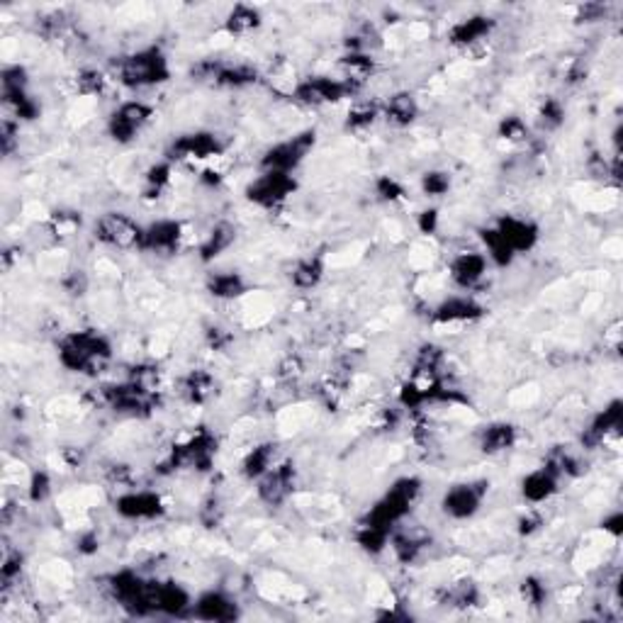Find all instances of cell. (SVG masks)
<instances>
[{"instance_id": "1", "label": "cell", "mask_w": 623, "mask_h": 623, "mask_svg": "<svg viewBox=\"0 0 623 623\" xmlns=\"http://www.w3.org/2000/svg\"><path fill=\"white\" fill-rule=\"evenodd\" d=\"M171 76V66L158 47H144L119 58L117 81L127 88H151L165 83Z\"/></svg>"}, {"instance_id": "2", "label": "cell", "mask_w": 623, "mask_h": 623, "mask_svg": "<svg viewBox=\"0 0 623 623\" xmlns=\"http://www.w3.org/2000/svg\"><path fill=\"white\" fill-rule=\"evenodd\" d=\"M112 356L110 341L97 331H76L68 334L58 346V360L71 373H88L103 365Z\"/></svg>"}, {"instance_id": "3", "label": "cell", "mask_w": 623, "mask_h": 623, "mask_svg": "<svg viewBox=\"0 0 623 623\" xmlns=\"http://www.w3.org/2000/svg\"><path fill=\"white\" fill-rule=\"evenodd\" d=\"M96 239L107 249H117V251H132V249H142L144 242V227L136 224L129 214L125 212H105L96 219Z\"/></svg>"}, {"instance_id": "4", "label": "cell", "mask_w": 623, "mask_h": 623, "mask_svg": "<svg viewBox=\"0 0 623 623\" xmlns=\"http://www.w3.org/2000/svg\"><path fill=\"white\" fill-rule=\"evenodd\" d=\"M314 146V132H302L292 139H285L281 144L271 146L261 158L263 171H275V173H290L307 158V154Z\"/></svg>"}, {"instance_id": "5", "label": "cell", "mask_w": 623, "mask_h": 623, "mask_svg": "<svg viewBox=\"0 0 623 623\" xmlns=\"http://www.w3.org/2000/svg\"><path fill=\"white\" fill-rule=\"evenodd\" d=\"M151 117H154V107L149 105V103H144V100H125L110 115L107 132H110V136L115 142L127 144V142H132L151 122Z\"/></svg>"}, {"instance_id": "6", "label": "cell", "mask_w": 623, "mask_h": 623, "mask_svg": "<svg viewBox=\"0 0 623 623\" xmlns=\"http://www.w3.org/2000/svg\"><path fill=\"white\" fill-rule=\"evenodd\" d=\"M350 86L349 81L343 78H329V76H312L300 81L292 96L297 103L310 107H321V105H331V103H339L346 96H350Z\"/></svg>"}, {"instance_id": "7", "label": "cell", "mask_w": 623, "mask_h": 623, "mask_svg": "<svg viewBox=\"0 0 623 623\" xmlns=\"http://www.w3.org/2000/svg\"><path fill=\"white\" fill-rule=\"evenodd\" d=\"M295 190V178L290 173H275V171H263L258 178H253L251 185L246 188V197L258 207L273 210L281 203H285Z\"/></svg>"}, {"instance_id": "8", "label": "cell", "mask_w": 623, "mask_h": 623, "mask_svg": "<svg viewBox=\"0 0 623 623\" xmlns=\"http://www.w3.org/2000/svg\"><path fill=\"white\" fill-rule=\"evenodd\" d=\"M487 495V482H458V485L448 487V492L443 495V511L450 519H470L477 514V509L482 504V499Z\"/></svg>"}, {"instance_id": "9", "label": "cell", "mask_w": 623, "mask_h": 623, "mask_svg": "<svg viewBox=\"0 0 623 623\" xmlns=\"http://www.w3.org/2000/svg\"><path fill=\"white\" fill-rule=\"evenodd\" d=\"M117 514L129 521H146L156 519L164 511V499L151 489H129L115 499Z\"/></svg>"}, {"instance_id": "10", "label": "cell", "mask_w": 623, "mask_h": 623, "mask_svg": "<svg viewBox=\"0 0 623 623\" xmlns=\"http://www.w3.org/2000/svg\"><path fill=\"white\" fill-rule=\"evenodd\" d=\"M183 239H185L183 224L175 222V219H158V222L144 227V242H142V249H144V251H154V253H161V256H168V253H175L181 246H183Z\"/></svg>"}, {"instance_id": "11", "label": "cell", "mask_w": 623, "mask_h": 623, "mask_svg": "<svg viewBox=\"0 0 623 623\" xmlns=\"http://www.w3.org/2000/svg\"><path fill=\"white\" fill-rule=\"evenodd\" d=\"M256 482H258V496H261L263 502L271 506H278L290 496L292 485H295V473H292L290 463H275Z\"/></svg>"}, {"instance_id": "12", "label": "cell", "mask_w": 623, "mask_h": 623, "mask_svg": "<svg viewBox=\"0 0 623 623\" xmlns=\"http://www.w3.org/2000/svg\"><path fill=\"white\" fill-rule=\"evenodd\" d=\"M222 151L219 139L210 132H193V135H183L181 139H175L173 149H171V158L175 161H204V158H214Z\"/></svg>"}, {"instance_id": "13", "label": "cell", "mask_w": 623, "mask_h": 623, "mask_svg": "<svg viewBox=\"0 0 623 623\" xmlns=\"http://www.w3.org/2000/svg\"><path fill=\"white\" fill-rule=\"evenodd\" d=\"M495 229L514 253L528 251L538 242V227L531 219H524V217H502Z\"/></svg>"}, {"instance_id": "14", "label": "cell", "mask_w": 623, "mask_h": 623, "mask_svg": "<svg viewBox=\"0 0 623 623\" xmlns=\"http://www.w3.org/2000/svg\"><path fill=\"white\" fill-rule=\"evenodd\" d=\"M487 268H489V261H487L485 253L460 251L450 261V278H453L458 288L470 290V288H475L477 282L485 278Z\"/></svg>"}, {"instance_id": "15", "label": "cell", "mask_w": 623, "mask_h": 623, "mask_svg": "<svg viewBox=\"0 0 623 623\" xmlns=\"http://www.w3.org/2000/svg\"><path fill=\"white\" fill-rule=\"evenodd\" d=\"M480 317H482V307L465 295H453L434 310V321L438 324H470Z\"/></svg>"}, {"instance_id": "16", "label": "cell", "mask_w": 623, "mask_h": 623, "mask_svg": "<svg viewBox=\"0 0 623 623\" xmlns=\"http://www.w3.org/2000/svg\"><path fill=\"white\" fill-rule=\"evenodd\" d=\"M193 616L203 621H232L239 616L236 602L224 592H204L193 602Z\"/></svg>"}, {"instance_id": "17", "label": "cell", "mask_w": 623, "mask_h": 623, "mask_svg": "<svg viewBox=\"0 0 623 623\" xmlns=\"http://www.w3.org/2000/svg\"><path fill=\"white\" fill-rule=\"evenodd\" d=\"M558 477L560 475H558L550 465L531 470V473L524 477V482H521V495H524L526 502H531V504L548 502V499L558 492Z\"/></svg>"}, {"instance_id": "18", "label": "cell", "mask_w": 623, "mask_h": 623, "mask_svg": "<svg viewBox=\"0 0 623 623\" xmlns=\"http://www.w3.org/2000/svg\"><path fill=\"white\" fill-rule=\"evenodd\" d=\"M492 25H495V22L489 18H485V15H473V18L460 19V22H456L453 29H450V42H453L456 47H475L477 42L489 37Z\"/></svg>"}, {"instance_id": "19", "label": "cell", "mask_w": 623, "mask_h": 623, "mask_svg": "<svg viewBox=\"0 0 623 623\" xmlns=\"http://www.w3.org/2000/svg\"><path fill=\"white\" fill-rule=\"evenodd\" d=\"M382 117L389 125L409 127L419 117V103L411 93H395L388 97V103L382 105Z\"/></svg>"}, {"instance_id": "20", "label": "cell", "mask_w": 623, "mask_h": 623, "mask_svg": "<svg viewBox=\"0 0 623 623\" xmlns=\"http://www.w3.org/2000/svg\"><path fill=\"white\" fill-rule=\"evenodd\" d=\"M516 443V428L506 421H496L489 427L482 428L480 434V448L485 450L487 456H496V453H504Z\"/></svg>"}, {"instance_id": "21", "label": "cell", "mask_w": 623, "mask_h": 623, "mask_svg": "<svg viewBox=\"0 0 623 623\" xmlns=\"http://www.w3.org/2000/svg\"><path fill=\"white\" fill-rule=\"evenodd\" d=\"M214 389V378L207 370L197 368L190 370L183 380H181V395L193 404H203L204 399H210Z\"/></svg>"}, {"instance_id": "22", "label": "cell", "mask_w": 623, "mask_h": 623, "mask_svg": "<svg viewBox=\"0 0 623 623\" xmlns=\"http://www.w3.org/2000/svg\"><path fill=\"white\" fill-rule=\"evenodd\" d=\"M275 443H261V446L251 448L242 463L243 477L249 480H258L261 475H265L273 465H275Z\"/></svg>"}, {"instance_id": "23", "label": "cell", "mask_w": 623, "mask_h": 623, "mask_svg": "<svg viewBox=\"0 0 623 623\" xmlns=\"http://www.w3.org/2000/svg\"><path fill=\"white\" fill-rule=\"evenodd\" d=\"M324 273H327V265H324V261H321L319 256H310V258L297 261V265H295L290 273V281L292 285L300 288V290H312V288L319 285Z\"/></svg>"}, {"instance_id": "24", "label": "cell", "mask_w": 623, "mask_h": 623, "mask_svg": "<svg viewBox=\"0 0 623 623\" xmlns=\"http://www.w3.org/2000/svg\"><path fill=\"white\" fill-rule=\"evenodd\" d=\"M261 25V12L251 5H234L229 10V15L224 19V27L229 35L234 37H242V35H249L253 29Z\"/></svg>"}, {"instance_id": "25", "label": "cell", "mask_w": 623, "mask_h": 623, "mask_svg": "<svg viewBox=\"0 0 623 623\" xmlns=\"http://www.w3.org/2000/svg\"><path fill=\"white\" fill-rule=\"evenodd\" d=\"M234 239H236V232H234L232 224H217L212 232L207 234V239L203 242V246H200V256H203V261H212V258H217V256H222L229 246L234 243Z\"/></svg>"}, {"instance_id": "26", "label": "cell", "mask_w": 623, "mask_h": 623, "mask_svg": "<svg viewBox=\"0 0 623 623\" xmlns=\"http://www.w3.org/2000/svg\"><path fill=\"white\" fill-rule=\"evenodd\" d=\"M207 290L217 300H234V297L246 292V282H243L239 273H214L212 278L207 281Z\"/></svg>"}, {"instance_id": "27", "label": "cell", "mask_w": 623, "mask_h": 623, "mask_svg": "<svg viewBox=\"0 0 623 623\" xmlns=\"http://www.w3.org/2000/svg\"><path fill=\"white\" fill-rule=\"evenodd\" d=\"M382 115V107H378L375 103L370 100H360V103H353L349 107V115H346V125L353 132H363L378 122V117Z\"/></svg>"}, {"instance_id": "28", "label": "cell", "mask_w": 623, "mask_h": 623, "mask_svg": "<svg viewBox=\"0 0 623 623\" xmlns=\"http://www.w3.org/2000/svg\"><path fill=\"white\" fill-rule=\"evenodd\" d=\"M107 83H110V78L97 68H86L76 78V88L83 96H103L107 90Z\"/></svg>"}, {"instance_id": "29", "label": "cell", "mask_w": 623, "mask_h": 623, "mask_svg": "<svg viewBox=\"0 0 623 623\" xmlns=\"http://www.w3.org/2000/svg\"><path fill=\"white\" fill-rule=\"evenodd\" d=\"M526 135H528V127L521 117H506L499 125V136L506 142H524Z\"/></svg>"}, {"instance_id": "30", "label": "cell", "mask_w": 623, "mask_h": 623, "mask_svg": "<svg viewBox=\"0 0 623 623\" xmlns=\"http://www.w3.org/2000/svg\"><path fill=\"white\" fill-rule=\"evenodd\" d=\"M421 188H424V193L427 195H443L448 193V188H450V175L443 173V171H431V173H424V178H421Z\"/></svg>"}, {"instance_id": "31", "label": "cell", "mask_w": 623, "mask_h": 623, "mask_svg": "<svg viewBox=\"0 0 623 623\" xmlns=\"http://www.w3.org/2000/svg\"><path fill=\"white\" fill-rule=\"evenodd\" d=\"M146 183L154 193H161L165 185L171 183V164H156L146 173Z\"/></svg>"}, {"instance_id": "32", "label": "cell", "mask_w": 623, "mask_h": 623, "mask_svg": "<svg viewBox=\"0 0 623 623\" xmlns=\"http://www.w3.org/2000/svg\"><path fill=\"white\" fill-rule=\"evenodd\" d=\"M27 489L32 502H44V499L51 495V480H49L47 473H35L32 480H29Z\"/></svg>"}, {"instance_id": "33", "label": "cell", "mask_w": 623, "mask_h": 623, "mask_svg": "<svg viewBox=\"0 0 623 623\" xmlns=\"http://www.w3.org/2000/svg\"><path fill=\"white\" fill-rule=\"evenodd\" d=\"M521 596H524V602L528 604V606H541L545 599V587L535 577H528V580H524V584H521Z\"/></svg>"}, {"instance_id": "34", "label": "cell", "mask_w": 623, "mask_h": 623, "mask_svg": "<svg viewBox=\"0 0 623 623\" xmlns=\"http://www.w3.org/2000/svg\"><path fill=\"white\" fill-rule=\"evenodd\" d=\"M378 195L385 203H397V200L404 197V188H402V183H397L395 178L385 175V178H380L378 181Z\"/></svg>"}, {"instance_id": "35", "label": "cell", "mask_w": 623, "mask_h": 623, "mask_svg": "<svg viewBox=\"0 0 623 623\" xmlns=\"http://www.w3.org/2000/svg\"><path fill=\"white\" fill-rule=\"evenodd\" d=\"M565 117V110L563 105L558 103V100H545L543 107H541V122H543L545 127H558L560 122H563Z\"/></svg>"}, {"instance_id": "36", "label": "cell", "mask_w": 623, "mask_h": 623, "mask_svg": "<svg viewBox=\"0 0 623 623\" xmlns=\"http://www.w3.org/2000/svg\"><path fill=\"white\" fill-rule=\"evenodd\" d=\"M419 227H421V232L424 234L434 232V229H436V212H434V210L421 212V217H419Z\"/></svg>"}, {"instance_id": "37", "label": "cell", "mask_w": 623, "mask_h": 623, "mask_svg": "<svg viewBox=\"0 0 623 623\" xmlns=\"http://www.w3.org/2000/svg\"><path fill=\"white\" fill-rule=\"evenodd\" d=\"M621 524H623V516L616 511V514L611 516V519H606L604 521V531H609L611 535H621Z\"/></svg>"}, {"instance_id": "38", "label": "cell", "mask_w": 623, "mask_h": 623, "mask_svg": "<svg viewBox=\"0 0 623 623\" xmlns=\"http://www.w3.org/2000/svg\"><path fill=\"white\" fill-rule=\"evenodd\" d=\"M538 524H541V521H538V516L534 514L528 516V519H521V534H531V531L538 528Z\"/></svg>"}]
</instances>
